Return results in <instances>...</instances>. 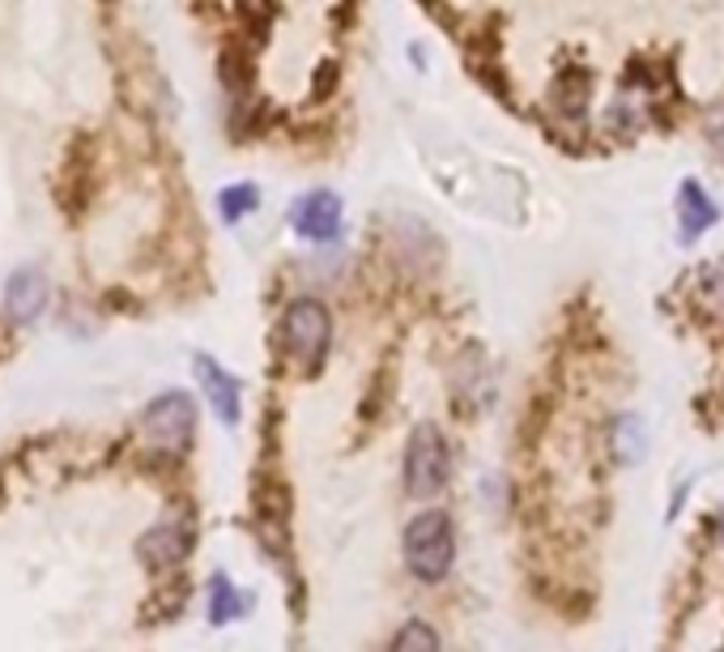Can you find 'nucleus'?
I'll return each mask as SVG.
<instances>
[{"mask_svg":"<svg viewBox=\"0 0 724 652\" xmlns=\"http://www.w3.org/2000/svg\"><path fill=\"white\" fill-rule=\"evenodd\" d=\"M247 593H240L222 571L209 580V623L213 627H222V623H235V618H243L247 614Z\"/></svg>","mask_w":724,"mask_h":652,"instance_id":"obj_10","label":"nucleus"},{"mask_svg":"<svg viewBox=\"0 0 724 652\" xmlns=\"http://www.w3.org/2000/svg\"><path fill=\"white\" fill-rule=\"evenodd\" d=\"M196 380H200V389H205V397L213 405V414L226 422V427H235L243 414V384L218 362V358H209V354H196Z\"/></svg>","mask_w":724,"mask_h":652,"instance_id":"obj_7","label":"nucleus"},{"mask_svg":"<svg viewBox=\"0 0 724 652\" xmlns=\"http://www.w3.org/2000/svg\"><path fill=\"white\" fill-rule=\"evenodd\" d=\"M260 205V188L256 184H231V188H222L218 193V209H222V222H243L251 209Z\"/></svg>","mask_w":724,"mask_h":652,"instance_id":"obj_12","label":"nucleus"},{"mask_svg":"<svg viewBox=\"0 0 724 652\" xmlns=\"http://www.w3.org/2000/svg\"><path fill=\"white\" fill-rule=\"evenodd\" d=\"M405 567L414 571V580L422 585H439L447 571H452V558H456V529H452V516L447 512H418L409 525H405Z\"/></svg>","mask_w":724,"mask_h":652,"instance_id":"obj_1","label":"nucleus"},{"mask_svg":"<svg viewBox=\"0 0 724 652\" xmlns=\"http://www.w3.org/2000/svg\"><path fill=\"white\" fill-rule=\"evenodd\" d=\"M703 295H708V299H716V303H724V260H716V265L703 273Z\"/></svg>","mask_w":724,"mask_h":652,"instance_id":"obj_14","label":"nucleus"},{"mask_svg":"<svg viewBox=\"0 0 724 652\" xmlns=\"http://www.w3.org/2000/svg\"><path fill=\"white\" fill-rule=\"evenodd\" d=\"M716 218H721V209H716V201L703 193L699 180H686V184L677 188V226H682V244H695Z\"/></svg>","mask_w":724,"mask_h":652,"instance_id":"obj_9","label":"nucleus"},{"mask_svg":"<svg viewBox=\"0 0 724 652\" xmlns=\"http://www.w3.org/2000/svg\"><path fill=\"white\" fill-rule=\"evenodd\" d=\"M452 478V448L434 422H418L405 444V491L414 500H431Z\"/></svg>","mask_w":724,"mask_h":652,"instance_id":"obj_2","label":"nucleus"},{"mask_svg":"<svg viewBox=\"0 0 724 652\" xmlns=\"http://www.w3.org/2000/svg\"><path fill=\"white\" fill-rule=\"evenodd\" d=\"M716 525H721V538H724V507H721V516H716Z\"/></svg>","mask_w":724,"mask_h":652,"instance_id":"obj_15","label":"nucleus"},{"mask_svg":"<svg viewBox=\"0 0 724 652\" xmlns=\"http://www.w3.org/2000/svg\"><path fill=\"white\" fill-rule=\"evenodd\" d=\"M4 307H9V316L22 320V324L39 320L44 307H48V278H44L39 269H17V273L9 278V286H4Z\"/></svg>","mask_w":724,"mask_h":652,"instance_id":"obj_8","label":"nucleus"},{"mask_svg":"<svg viewBox=\"0 0 724 652\" xmlns=\"http://www.w3.org/2000/svg\"><path fill=\"white\" fill-rule=\"evenodd\" d=\"M648 448V440H643V422L635 418V414H623L618 422H614V452H618V465H635L639 456Z\"/></svg>","mask_w":724,"mask_h":652,"instance_id":"obj_11","label":"nucleus"},{"mask_svg":"<svg viewBox=\"0 0 724 652\" xmlns=\"http://www.w3.org/2000/svg\"><path fill=\"white\" fill-rule=\"evenodd\" d=\"M142 435L149 448L158 452H184L196 435V402L188 393H162L145 405Z\"/></svg>","mask_w":724,"mask_h":652,"instance_id":"obj_4","label":"nucleus"},{"mask_svg":"<svg viewBox=\"0 0 724 652\" xmlns=\"http://www.w3.org/2000/svg\"><path fill=\"white\" fill-rule=\"evenodd\" d=\"M290 226L311 244H333L341 235V197L329 188L298 197L290 209Z\"/></svg>","mask_w":724,"mask_h":652,"instance_id":"obj_6","label":"nucleus"},{"mask_svg":"<svg viewBox=\"0 0 724 652\" xmlns=\"http://www.w3.org/2000/svg\"><path fill=\"white\" fill-rule=\"evenodd\" d=\"M329 342H333L329 307H324L320 299L290 303L286 316H282V346H286L290 358H294L298 367L316 371V367L324 362V354H329Z\"/></svg>","mask_w":724,"mask_h":652,"instance_id":"obj_3","label":"nucleus"},{"mask_svg":"<svg viewBox=\"0 0 724 652\" xmlns=\"http://www.w3.org/2000/svg\"><path fill=\"white\" fill-rule=\"evenodd\" d=\"M388 652H443V649H439V636H434L431 623L414 618V623H405V627L396 631V640H392Z\"/></svg>","mask_w":724,"mask_h":652,"instance_id":"obj_13","label":"nucleus"},{"mask_svg":"<svg viewBox=\"0 0 724 652\" xmlns=\"http://www.w3.org/2000/svg\"><path fill=\"white\" fill-rule=\"evenodd\" d=\"M188 551H193V525H188V516H167V520L149 525V529H145V538L137 542L142 563L145 567H154V571L184 563Z\"/></svg>","mask_w":724,"mask_h":652,"instance_id":"obj_5","label":"nucleus"}]
</instances>
